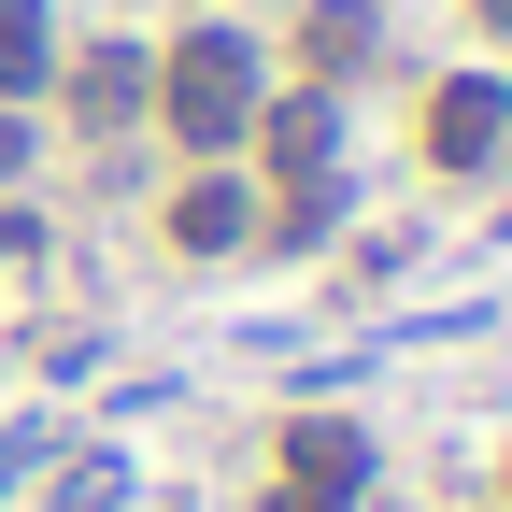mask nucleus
Instances as JSON below:
<instances>
[{
    "label": "nucleus",
    "mask_w": 512,
    "mask_h": 512,
    "mask_svg": "<svg viewBox=\"0 0 512 512\" xmlns=\"http://www.w3.org/2000/svg\"><path fill=\"white\" fill-rule=\"evenodd\" d=\"M285 456H299V470H285V498H271V512H342V498L370 484V441H356V427H299Z\"/></svg>",
    "instance_id": "20e7f679"
},
{
    "label": "nucleus",
    "mask_w": 512,
    "mask_h": 512,
    "mask_svg": "<svg viewBox=\"0 0 512 512\" xmlns=\"http://www.w3.org/2000/svg\"><path fill=\"white\" fill-rule=\"evenodd\" d=\"M498 143H512V86H484V72H456V86L427 100V157H441V171H484Z\"/></svg>",
    "instance_id": "7ed1b4c3"
},
{
    "label": "nucleus",
    "mask_w": 512,
    "mask_h": 512,
    "mask_svg": "<svg viewBox=\"0 0 512 512\" xmlns=\"http://www.w3.org/2000/svg\"><path fill=\"white\" fill-rule=\"evenodd\" d=\"M484 15H498V29H512V0H484Z\"/></svg>",
    "instance_id": "9d476101"
},
{
    "label": "nucleus",
    "mask_w": 512,
    "mask_h": 512,
    "mask_svg": "<svg viewBox=\"0 0 512 512\" xmlns=\"http://www.w3.org/2000/svg\"><path fill=\"white\" fill-rule=\"evenodd\" d=\"M171 242H185V256H228V242H256V185L200 171V185H185V200H171Z\"/></svg>",
    "instance_id": "423d86ee"
},
{
    "label": "nucleus",
    "mask_w": 512,
    "mask_h": 512,
    "mask_svg": "<svg viewBox=\"0 0 512 512\" xmlns=\"http://www.w3.org/2000/svg\"><path fill=\"white\" fill-rule=\"evenodd\" d=\"M57 86V0H0V100Z\"/></svg>",
    "instance_id": "0eeeda50"
},
{
    "label": "nucleus",
    "mask_w": 512,
    "mask_h": 512,
    "mask_svg": "<svg viewBox=\"0 0 512 512\" xmlns=\"http://www.w3.org/2000/svg\"><path fill=\"white\" fill-rule=\"evenodd\" d=\"M256 143H271V171L299 185V228H328V185H342V100H328V86L256 100Z\"/></svg>",
    "instance_id": "f03ea898"
},
{
    "label": "nucleus",
    "mask_w": 512,
    "mask_h": 512,
    "mask_svg": "<svg viewBox=\"0 0 512 512\" xmlns=\"http://www.w3.org/2000/svg\"><path fill=\"white\" fill-rule=\"evenodd\" d=\"M72 114H86V128L157 114V57H143V43H86V57H72Z\"/></svg>",
    "instance_id": "39448f33"
},
{
    "label": "nucleus",
    "mask_w": 512,
    "mask_h": 512,
    "mask_svg": "<svg viewBox=\"0 0 512 512\" xmlns=\"http://www.w3.org/2000/svg\"><path fill=\"white\" fill-rule=\"evenodd\" d=\"M256 100H271V57H256L228 15L185 29V43L157 57V114H171L185 157H242V143H256Z\"/></svg>",
    "instance_id": "f257e3e1"
},
{
    "label": "nucleus",
    "mask_w": 512,
    "mask_h": 512,
    "mask_svg": "<svg viewBox=\"0 0 512 512\" xmlns=\"http://www.w3.org/2000/svg\"><path fill=\"white\" fill-rule=\"evenodd\" d=\"M29 171V100H0V185Z\"/></svg>",
    "instance_id": "1a4fd4ad"
},
{
    "label": "nucleus",
    "mask_w": 512,
    "mask_h": 512,
    "mask_svg": "<svg viewBox=\"0 0 512 512\" xmlns=\"http://www.w3.org/2000/svg\"><path fill=\"white\" fill-rule=\"evenodd\" d=\"M299 43H313V72L342 86L356 57H370V0H313V29H299Z\"/></svg>",
    "instance_id": "6e6552de"
}]
</instances>
